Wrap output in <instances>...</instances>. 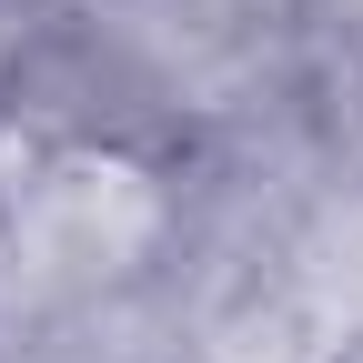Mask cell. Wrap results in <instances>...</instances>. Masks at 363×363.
Returning a JSON list of instances; mask_svg holds the SVG:
<instances>
[{
	"instance_id": "6da1fadb",
	"label": "cell",
	"mask_w": 363,
	"mask_h": 363,
	"mask_svg": "<svg viewBox=\"0 0 363 363\" xmlns=\"http://www.w3.org/2000/svg\"><path fill=\"white\" fill-rule=\"evenodd\" d=\"M152 233H162V192L111 152H71L51 172L11 182V202H0V252L30 283H101Z\"/></svg>"
},
{
	"instance_id": "7a4b0ae2",
	"label": "cell",
	"mask_w": 363,
	"mask_h": 363,
	"mask_svg": "<svg viewBox=\"0 0 363 363\" xmlns=\"http://www.w3.org/2000/svg\"><path fill=\"white\" fill-rule=\"evenodd\" d=\"M212 363H343V323L323 303H313L303 272H272V283L233 293V303H212Z\"/></svg>"
},
{
	"instance_id": "3957f363",
	"label": "cell",
	"mask_w": 363,
	"mask_h": 363,
	"mask_svg": "<svg viewBox=\"0 0 363 363\" xmlns=\"http://www.w3.org/2000/svg\"><path fill=\"white\" fill-rule=\"evenodd\" d=\"M293 272L313 283V303L343 323V343H363V202H343L323 233L303 242V262H293Z\"/></svg>"
}]
</instances>
